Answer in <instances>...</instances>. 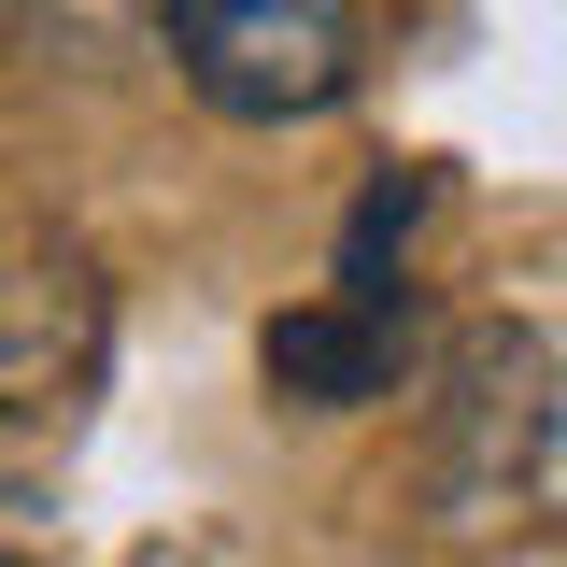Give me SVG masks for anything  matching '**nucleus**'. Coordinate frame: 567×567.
I'll return each instance as SVG.
<instances>
[{"label": "nucleus", "instance_id": "2", "mask_svg": "<svg viewBox=\"0 0 567 567\" xmlns=\"http://www.w3.org/2000/svg\"><path fill=\"white\" fill-rule=\"evenodd\" d=\"M554 341L539 327H468V341L440 354V425H425V468H440V496L483 525V511H511V496L554 468Z\"/></svg>", "mask_w": 567, "mask_h": 567}, {"label": "nucleus", "instance_id": "5", "mask_svg": "<svg viewBox=\"0 0 567 567\" xmlns=\"http://www.w3.org/2000/svg\"><path fill=\"white\" fill-rule=\"evenodd\" d=\"M412 227H425V171H369L341 213V298H369V312H412Z\"/></svg>", "mask_w": 567, "mask_h": 567}, {"label": "nucleus", "instance_id": "1", "mask_svg": "<svg viewBox=\"0 0 567 567\" xmlns=\"http://www.w3.org/2000/svg\"><path fill=\"white\" fill-rule=\"evenodd\" d=\"M171 71L227 128H312L369 85V14L354 0H156Z\"/></svg>", "mask_w": 567, "mask_h": 567}, {"label": "nucleus", "instance_id": "4", "mask_svg": "<svg viewBox=\"0 0 567 567\" xmlns=\"http://www.w3.org/2000/svg\"><path fill=\"white\" fill-rule=\"evenodd\" d=\"M256 369H270V398H298V412H369V398H398V369H412V312H369V298L327 284L312 312H270Z\"/></svg>", "mask_w": 567, "mask_h": 567}, {"label": "nucleus", "instance_id": "3", "mask_svg": "<svg viewBox=\"0 0 567 567\" xmlns=\"http://www.w3.org/2000/svg\"><path fill=\"white\" fill-rule=\"evenodd\" d=\"M100 383V270H0V440L71 425V398Z\"/></svg>", "mask_w": 567, "mask_h": 567}]
</instances>
